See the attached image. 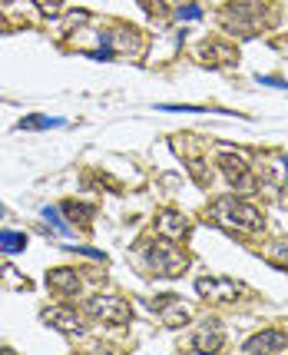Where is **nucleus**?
Wrapping results in <instances>:
<instances>
[{"label":"nucleus","mask_w":288,"mask_h":355,"mask_svg":"<svg viewBox=\"0 0 288 355\" xmlns=\"http://www.w3.org/2000/svg\"><path fill=\"white\" fill-rule=\"evenodd\" d=\"M209 216H213V223H222V226H228V230L252 232V230L262 226V216H258L255 206H249V202H235L232 196H222V200L209 209Z\"/></svg>","instance_id":"f257e3e1"},{"label":"nucleus","mask_w":288,"mask_h":355,"mask_svg":"<svg viewBox=\"0 0 288 355\" xmlns=\"http://www.w3.org/2000/svg\"><path fill=\"white\" fill-rule=\"evenodd\" d=\"M269 259L278 266H288V246H275L272 252H269Z\"/></svg>","instance_id":"dca6fc26"},{"label":"nucleus","mask_w":288,"mask_h":355,"mask_svg":"<svg viewBox=\"0 0 288 355\" xmlns=\"http://www.w3.org/2000/svg\"><path fill=\"white\" fill-rule=\"evenodd\" d=\"M44 126H60V120H50V116H30V120H20V130H44Z\"/></svg>","instance_id":"4468645a"},{"label":"nucleus","mask_w":288,"mask_h":355,"mask_svg":"<svg viewBox=\"0 0 288 355\" xmlns=\"http://www.w3.org/2000/svg\"><path fill=\"white\" fill-rule=\"evenodd\" d=\"M159 232H163V236H186V232H189V223H186V216H179V213H163Z\"/></svg>","instance_id":"1a4fd4ad"},{"label":"nucleus","mask_w":288,"mask_h":355,"mask_svg":"<svg viewBox=\"0 0 288 355\" xmlns=\"http://www.w3.org/2000/svg\"><path fill=\"white\" fill-rule=\"evenodd\" d=\"M285 183H288V163H285Z\"/></svg>","instance_id":"a211bd4d"},{"label":"nucleus","mask_w":288,"mask_h":355,"mask_svg":"<svg viewBox=\"0 0 288 355\" xmlns=\"http://www.w3.org/2000/svg\"><path fill=\"white\" fill-rule=\"evenodd\" d=\"M0 3H10V0H0Z\"/></svg>","instance_id":"6ab92c4d"},{"label":"nucleus","mask_w":288,"mask_h":355,"mask_svg":"<svg viewBox=\"0 0 288 355\" xmlns=\"http://www.w3.org/2000/svg\"><path fill=\"white\" fill-rule=\"evenodd\" d=\"M163 299H166V302L152 306V309H156L159 315H163V322H169V325H182L186 319H189V309L176 302V295H163Z\"/></svg>","instance_id":"6e6552de"},{"label":"nucleus","mask_w":288,"mask_h":355,"mask_svg":"<svg viewBox=\"0 0 288 355\" xmlns=\"http://www.w3.org/2000/svg\"><path fill=\"white\" fill-rule=\"evenodd\" d=\"M288 349V332L282 329H269V332H258L245 342V352H285Z\"/></svg>","instance_id":"39448f33"},{"label":"nucleus","mask_w":288,"mask_h":355,"mask_svg":"<svg viewBox=\"0 0 288 355\" xmlns=\"http://www.w3.org/2000/svg\"><path fill=\"white\" fill-rule=\"evenodd\" d=\"M87 312H90L93 319H100V322H109V325H126L129 322V306L123 302L120 295H93L90 302H87Z\"/></svg>","instance_id":"7ed1b4c3"},{"label":"nucleus","mask_w":288,"mask_h":355,"mask_svg":"<svg viewBox=\"0 0 288 355\" xmlns=\"http://www.w3.org/2000/svg\"><path fill=\"white\" fill-rule=\"evenodd\" d=\"M20 249H27V236L24 232H10V230H0V252L14 256Z\"/></svg>","instance_id":"9d476101"},{"label":"nucleus","mask_w":288,"mask_h":355,"mask_svg":"<svg viewBox=\"0 0 288 355\" xmlns=\"http://www.w3.org/2000/svg\"><path fill=\"white\" fill-rule=\"evenodd\" d=\"M222 173L232 183H245V163L242 156H222Z\"/></svg>","instance_id":"9b49d317"},{"label":"nucleus","mask_w":288,"mask_h":355,"mask_svg":"<svg viewBox=\"0 0 288 355\" xmlns=\"http://www.w3.org/2000/svg\"><path fill=\"white\" fill-rule=\"evenodd\" d=\"M146 259L150 266L156 269V276H179L182 269H186V252L179 246H172V243H156V246L146 252Z\"/></svg>","instance_id":"f03ea898"},{"label":"nucleus","mask_w":288,"mask_h":355,"mask_svg":"<svg viewBox=\"0 0 288 355\" xmlns=\"http://www.w3.org/2000/svg\"><path fill=\"white\" fill-rule=\"evenodd\" d=\"M44 322L57 325L60 332H80V329H83V319H80L73 309H60V306H57V309H46Z\"/></svg>","instance_id":"423d86ee"},{"label":"nucleus","mask_w":288,"mask_h":355,"mask_svg":"<svg viewBox=\"0 0 288 355\" xmlns=\"http://www.w3.org/2000/svg\"><path fill=\"white\" fill-rule=\"evenodd\" d=\"M196 293L206 299H215V302H232L235 295H242V286L232 279H199Z\"/></svg>","instance_id":"20e7f679"},{"label":"nucleus","mask_w":288,"mask_h":355,"mask_svg":"<svg viewBox=\"0 0 288 355\" xmlns=\"http://www.w3.org/2000/svg\"><path fill=\"white\" fill-rule=\"evenodd\" d=\"M192 345H196L199 352H215V349L222 345V336H219L215 329H202L196 339H192Z\"/></svg>","instance_id":"f8f14e48"},{"label":"nucleus","mask_w":288,"mask_h":355,"mask_svg":"<svg viewBox=\"0 0 288 355\" xmlns=\"http://www.w3.org/2000/svg\"><path fill=\"white\" fill-rule=\"evenodd\" d=\"M0 216H3V209H0Z\"/></svg>","instance_id":"aec40b11"},{"label":"nucleus","mask_w":288,"mask_h":355,"mask_svg":"<svg viewBox=\"0 0 288 355\" xmlns=\"http://www.w3.org/2000/svg\"><path fill=\"white\" fill-rule=\"evenodd\" d=\"M199 17H202V10H199V7H186V10L179 7V20H199Z\"/></svg>","instance_id":"f3484780"},{"label":"nucleus","mask_w":288,"mask_h":355,"mask_svg":"<svg viewBox=\"0 0 288 355\" xmlns=\"http://www.w3.org/2000/svg\"><path fill=\"white\" fill-rule=\"evenodd\" d=\"M46 286L57 289V293H63V295H76V289H80V276L70 272V269H53V272H46Z\"/></svg>","instance_id":"0eeeda50"},{"label":"nucleus","mask_w":288,"mask_h":355,"mask_svg":"<svg viewBox=\"0 0 288 355\" xmlns=\"http://www.w3.org/2000/svg\"><path fill=\"white\" fill-rule=\"evenodd\" d=\"M44 219H46V223H50V226H53V230H57V232H60V236H70V226L63 223V219H60V213H57L53 206H46V209H44Z\"/></svg>","instance_id":"ddd939ff"},{"label":"nucleus","mask_w":288,"mask_h":355,"mask_svg":"<svg viewBox=\"0 0 288 355\" xmlns=\"http://www.w3.org/2000/svg\"><path fill=\"white\" fill-rule=\"evenodd\" d=\"M33 3H37V7H40V10H44V14H60L63 10V0H33Z\"/></svg>","instance_id":"2eb2a0df"}]
</instances>
